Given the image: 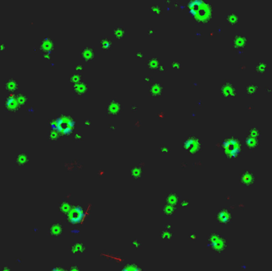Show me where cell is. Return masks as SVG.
<instances>
[{
  "label": "cell",
  "instance_id": "2",
  "mask_svg": "<svg viewBox=\"0 0 272 271\" xmlns=\"http://www.w3.org/2000/svg\"><path fill=\"white\" fill-rule=\"evenodd\" d=\"M2 271H10V269H9V268H8V267H4V269L2 270Z\"/></svg>",
  "mask_w": 272,
  "mask_h": 271
},
{
  "label": "cell",
  "instance_id": "1",
  "mask_svg": "<svg viewBox=\"0 0 272 271\" xmlns=\"http://www.w3.org/2000/svg\"><path fill=\"white\" fill-rule=\"evenodd\" d=\"M61 231H62V228H61V227L59 225H53V226L51 227V230H50V232L52 235H54V236H57L58 234L61 233Z\"/></svg>",
  "mask_w": 272,
  "mask_h": 271
}]
</instances>
